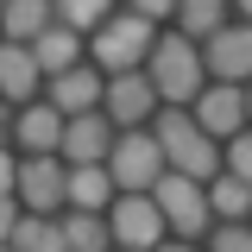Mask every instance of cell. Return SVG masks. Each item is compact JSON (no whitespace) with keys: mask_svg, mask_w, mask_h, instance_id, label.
<instances>
[{"mask_svg":"<svg viewBox=\"0 0 252 252\" xmlns=\"http://www.w3.org/2000/svg\"><path fill=\"white\" fill-rule=\"evenodd\" d=\"M13 189H19L26 215H57V208H69V164L57 152L26 158V170H13Z\"/></svg>","mask_w":252,"mask_h":252,"instance_id":"cell-7","label":"cell"},{"mask_svg":"<svg viewBox=\"0 0 252 252\" xmlns=\"http://www.w3.org/2000/svg\"><path fill=\"white\" fill-rule=\"evenodd\" d=\"M107 220H114V246L120 252H158L170 240V220L158 208V195H120L107 208Z\"/></svg>","mask_w":252,"mask_h":252,"instance_id":"cell-6","label":"cell"},{"mask_svg":"<svg viewBox=\"0 0 252 252\" xmlns=\"http://www.w3.org/2000/svg\"><path fill=\"white\" fill-rule=\"evenodd\" d=\"M120 145V126L107 120V107H94V114H76L69 132H63V164H107Z\"/></svg>","mask_w":252,"mask_h":252,"instance_id":"cell-11","label":"cell"},{"mask_svg":"<svg viewBox=\"0 0 252 252\" xmlns=\"http://www.w3.org/2000/svg\"><path fill=\"white\" fill-rule=\"evenodd\" d=\"M44 101L63 107L69 120H76V114H94V107L107 101V69L82 63V69H69V76H51V82H44Z\"/></svg>","mask_w":252,"mask_h":252,"instance_id":"cell-13","label":"cell"},{"mask_svg":"<svg viewBox=\"0 0 252 252\" xmlns=\"http://www.w3.org/2000/svg\"><path fill=\"white\" fill-rule=\"evenodd\" d=\"M32 57L44 63V76H69V69H82V32H76V26H51L38 44H32Z\"/></svg>","mask_w":252,"mask_h":252,"instance_id":"cell-18","label":"cell"},{"mask_svg":"<svg viewBox=\"0 0 252 252\" xmlns=\"http://www.w3.org/2000/svg\"><path fill=\"white\" fill-rule=\"evenodd\" d=\"M158 19H145V13H114L107 26L89 38V57H94V69H107V76H126V69H145L152 63V51H158Z\"/></svg>","mask_w":252,"mask_h":252,"instance_id":"cell-3","label":"cell"},{"mask_svg":"<svg viewBox=\"0 0 252 252\" xmlns=\"http://www.w3.org/2000/svg\"><path fill=\"white\" fill-rule=\"evenodd\" d=\"M114 202H120V183H114L107 164H69V208H94V215H107Z\"/></svg>","mask_w":252,"mask_h":252,"instance_id":"cell-15","label":"cell"},{"mask_svg":"<svg viewBox=\"0 0 252 252\" xmlns=\"http://www.w3.org/2000/svg\"><path fill=\"white\" fill-rule=\"evenodd\" d=\"M132 13H145V19H164V13H177V0H126Z\"/></svg>","mask_w":252,"mask_h":252,"instance_id":"cell-25","label":"cell"},{"mask_svg":"<svg viewBox=\"0 0 252 252\" xmlns=\"http://www.w3.org/2000/svg\"><path fill=\"white\" fill-rule=\"evenodd\" d=\"M145 76L158 82L164 107H195V101H202V89H208L202 44H195V38H183V32H164V38H158V51H152V63H145Z\"/></svg>","mask_w":252,"mask_h":252,"instance_id":"cell-2","label":"cell"},{"mask_svg":"<svg viewBox=\"0 0 252 252\" xmlns=\"http://www.w3.org/2000/svg\"><path fill=\"white\" fill-rule=\"evenodd\" d=\"M164 220H170V233L177 240H202V233H215V202H208V183H195L183 170H164V183L152 189Z\"/></svg>","mask_w":252,"mask_h":252,"instance_id":"cell-5","label":"cell"},{"mask_svg":"<svg viewBox=\"0 0 252 252\" xmlns=\"http://www.w3.org/2000/svg\"><path fill=\"white\" fill-rule=\"evenodd\" d=\"M57 26V0H6V44H38Z\"/></svg>","mask_w":252,"mask_h":252,"instance_id":"cell-17","label":"cell"},{"mask_svg":"<svg viewBox=\"0 0 252 252\" xmlns=\"http://www.w3.org/2000/svg\"><path fill=\"white\" fill-rule=\"evenodd\" d=\"M63 233H69V252H120L114 246V220L94 215V208H69L63 215Z\"/></svg>","mask_w":252,"mask_h":252,"instance_id":"cell-19","label":"cell"},{"mask_svg":"<svg viewBox=\"0 0 252 252\" xmlns=\"http://www.w3.org/2000/svg\"><path fill=\"white\" fill-rule=\"evenodd\" d=\"M38 82H51V76H44V63L32 57V44H6L0 51V89H6V101L13 107H32Z\"/></svg>","mask_w":252,"mask_h":252,"instance_id":"cell-14","label":"cell"},{"mask_svg":"<svg viewBox=\"0 0 252 252\" xmlns=\"http://www.w3.org/2000/svg\"><path fill=\"white\" fill-rule=\"evenodd\" d=\"M6 246L13 252H69V233H63L57 215H19L6 227Z\"/></svg>","mask_w":252,"mask_h":252,"instance_id":"cell-16","label":"cell"},{"mask_svg":"<svg viewBox=\"0 0 252 252\" xmlns=\"http://www.w3.org/2000/svg\"><path fill=\"white\" fill-rule=\"evenodd\" d=\"M227 170H233L240 183H252V126L240 132V139H227Z\"/></svg>","mask_w":252,"mask_h":252,"instance_id":"cell-24","label":"cell"},{"mask_svg":"<svg viewBox=\"0 0 252 252\" xmlns=\"http://www.w3.org/2000/svg\"><path fill=\"white\" fill-rule=\"evenodd\" d=\"M158 101H164V94H158L152 76H145V69H126V76H107V101H101V107H107V120L126 132V126H152Z\"/></svg>","mask_w":252,"mask_h":252,"instance_id":"cell-8","label":"cell"},{"mask_svg":"<svg viewBox=\"0 0 252 252\" xmlns=\"http://www.w3.org/2000/svg\"><path fill=\"white\" fill-rule=\"evenodd\" d=\"M114 19V0H57V26H76V32H101Z\"/></svg>","mask_w":252,"mask_h":252,"instance_id":"cell-22","label":"cell"},{"mask_svg":"<svg viewBox=\"0 0 252 252\" xmlns=\"http://www.w3.org/2000/svg\"><path fill=\"white\" fill-rule=\"evenodd\" d=\"M208 252H252V227L246 220H220L208 233Z\"/></svg>","mask_w":252,"mask_h":252,"instance_id":"cell-23","label":"cell"},{"mask_svg":"<svg viewBox=\"0 0 252 252\" xmlns=\"http://www.w3.org/2000/svg\"><path fill=\"white\" fill-rule=\"evenodd\" d=\"M202 63L215 82H252V26H220L208 44H202Z\"/></svg>","mask_w":252,"mask_h":252,"instance_id":"cell-12","label":"cell"},{"mask_svg":"<svg viewBox=\"0 0 252 252\" xmlns=\"http://www.w3.org/2000/svg\"><path fill=\"white\" fill-rule=\"evenodd\" d=\"M233 6H240V19H246V26H252V0H233Z\"/></svg>","mask_w":252,"mask_h":252,"instance_id":"cell-27","label":"cell"},{"mask_svg":"<svg viewBox=\"0 0 252 252\" xmlns=\"http://www.w3.org/2000/svg\"><path fill=\"white\" fill-rule=\"evenodd\" d=\"M189 114H195V126H202L208 139H240V132L252 126L246 120V89H240V82H208Z\"/></svg>","mask_w":252,"mask_h":252,"instance_id":"cell-9","label":"cell"},{"mask_svg":"<svg viewBox=\"0 0 252 252\" xmlns=\"http://www.w3.org/2000/svg\"><path fill=\"white\" fill-rule=\"evenodd\" d=\"M63 132H69V114L51 107V101H32V107L13 114V139H19L26 158H51V152L63 158Z\"/></svg>","mask_w":252,"mask_h":252,"instance_id":"cell-10","label":"cell"},{"mask_svg":"<svg viewBox=\"0 0 252 252\" xmlns=\"http://www.w3.org/2000/svg\"><path fill=\"white\" fill-rule=\"evenodd\" d=\"M107 170H114L120 195H152V189L164 183V170H170V158H164V145H158V132L126 126L120 145H114V158H107Z\"/></svg>","mask_w":252,"mask_h":252,"instance_id":"cell-4","label":"cell"},{"mask_svg":"<svg viewBox=\"0 0 252 252\" xmlns=\"http://www.w3.org/2000/svg\"><path fill=\"white\" fill-rule=\"evenodd\" d=\"M208 202H215V220H252V183H240L233 170L208 183Z\"/></svg>","mask_w":252,"mask_h":252,"instance_id":"cell-21","label":"cell"},{"mask_svg":"<svg viewBox=\"0 0 252 252\" xmlns=\"http://www.w3.org/2000/svg\"><path fill=\"white\" fill-rule=\"evenodd\" d=\"M158 252H195V246H189V240H164Z\"/></svg>","mask_w":252,"mask_h":252,"instance_id":"cell-26","label":"cell"},{"mask_svg":"<svg viewBox=\"0 0 252 252\" xmlns=\"http://www.w3.org/2000/svg\"><path fill=\"white\" fill-rule=\"evenodd\" d=\"M152 132H158V145H164V158H170V170H183V177H195V183H215L220 170H227L220 139H208L189 107H158Z\"/></svg>","mask_w":252,"mask_h":252,"instance_id":"cell-1","label":"cell"},{"mask_svg":"<svg viewBox=\"0 0 252 252\" xmlns=\"http://www.w3.org/2000/svg\"><path fill=\"white\" fill-rule=\"evenodd\" d=\"M246 120H252V82H246Z\"/></svg>","mask_w":252,"mask_h":252,"instance_id":"cell-28","label":"cell"},{"mask_svg":"<svg viewBox=\"0 0 252 252\" xmlns=\"http://www.w3.org/2000/svg\"><path fill=\"white\" fill-rule=\"evenodd\" d=\"M220 26H227V0H177V32L183 38L208 44Z\"/></svg>","mask_w":252,"mask_h":252,"instance_id":"cell-20","label":"cell"}]
</instances>
